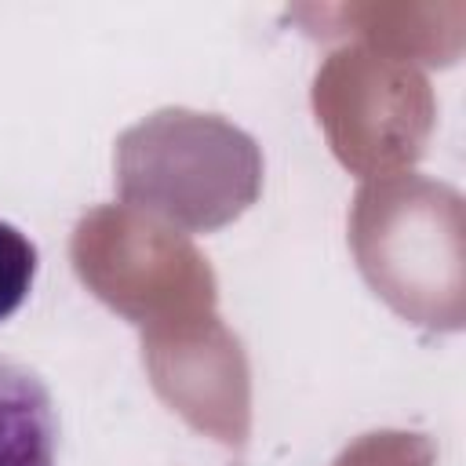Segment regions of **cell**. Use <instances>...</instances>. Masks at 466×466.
<instances>
[{"label": "cell", "mask_w": 466, "mask_h": 466, "mask_svg": "<svg viewBox=\"0 0 466 466\" xmlns=\"http://www.w3.org/2000/svg\"><path fill=\"white\" fill-rule=\"evenodd\" d=\"M36 269H40L36 244L18 226L0 218V324L25 306Z\"/></svg>", "instance_id": "cell-2"}, {"label": "cell", "mask_w": 466, "mask_h": 466, "mask_svg": "<svg viewBox=\"0 0 466 466\" xmlns=\"http://www.w3.org/2000/svg\"><path fill=\"white\" fill-rule=\"evenodd\" d=\"M0 466H58V408L47 382L0 357Z\"/></svg>", "instance_id": "cell-1"}]
</instances>
